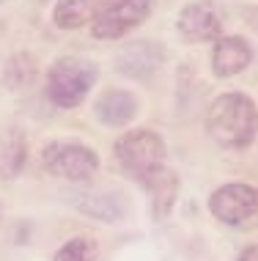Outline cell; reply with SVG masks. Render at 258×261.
<instances>
[{
    "instance_id": "6da1fadb",
    "label": "cell",
    "mask_w": 258,
    "mask_h": 261,
    "mask_svg": "<svg viewBox=\"0 0 258 261\" xmlns=\"http://www.w3.org/2000/svg\"><path fill=\"white\" fill-rule=\"evenodd\" d=\"M206 129L225 149H245L258 132V110L242 94H222L206 113Z\"/></svg>"
},
{
    "instance_id": "7a4b0ae2",
    "label": "cell",
    "mask_w": 258,
    "mask_h": 261,
    "mask_svg": "<svg viewBox=\"0 0 258 261\" xmlns=\"http://www.w3.org/2000/svg\"><path fill=\"white\" fill-rule=\"evenodd\" d=\"M96 83V66L82 58H61L47 74V94L58 108H77Z\"/></svg>"
},
{
    "instance_id": "3957f363",
    "label": "cell",
    "mask_w": 258,
    "mask_h": 261,
    "mask_svg": "<svg viewBox=\"0 0 258 261\" xmlns=\"http://www.w3.org/2000/svg\"><path fill=\"white\" fill-rule=\"evenodd\" d=\"M116 157L124 165V171L140 179L149 171L165 165V143L157 132L135 129L116 140Z\"/></svg>"
},
{
    "instance_id": "277c9868",
    "label": "cell",
    "mask_w": 258,
    "mask_h": 261,
    "mask_svg": "<svg viewBox=\"0 0 258 261\" xmlns=\"http://www.w3.org/2000/svg\"><path fill=\"white\" fill-rule=\"evenodd\" d=\"M41 157H44V168L52 176L69 181H88L99 171L96 151H91L80 143H50L44 146Z\"/></svg>"
},
{
    "instance_id": "5b68a950",
    "label": "cell",
    "mask_w": 258,
    "mask_h": 261,
    "mask_svg": "<svg viewBox=\"0 0 258 261\" xmlns=\"http://www.w3.org/2000/svg\"><path fill=\"white\" fill-rule=\"evenodd\" d=\"M209 209L228 225H250L258 217V190L250 185H225L209 198Z\"/></svg>"
},
{
    "instance_id": "8992f818",
    "label": "cell",
    "mask_w": 258,
    "mask_h": 261,
    "mask_svg": "<svg viewBox=\"0 0 258 261\" xmlns=\"http://www.w3.org/2000/svg\"><path fill=\"white\" fill-rule=\"evenodd\" d=\"M154 0H110L104 11L94 19L96 39H121L132 28H137L151 14Z\"/></svg>"
},
{
    "instance_id": "52a82bcc",
    "label": "cell",
    "mask_w": 258,
    "mask_h": 261,
    "mask_svg": "<svg viewBox=\"0 0 258 261\" xmlns=\"http://www.w3.org/2000/svg\"><path fill=\"white\" fill-rule=\"evenodd\" d=\"M179 31L187 41H212L222 36V19L209 3H192L179 14Z\"/></svg>"
},
{
    "instance_id": "ba28073f",
    "label": "cell",
    "mask_w": 258,
    "mask_h": 261,
    "mask_svg": "<svg viewBox=\"0 0 258 261\" xmlns=\"http://www.w3.org/2000/svg\"><path fill=\"white\" fill-rule=\"evenodd\" d=\"M140 185L146 187L151 198V209H154L157 217H168V212L176 203L179 195V176L170 171V168L159 165L154 171H149L146 176H140Z\"/></svg>"
},
{
    "instance_id": "9c48e42d",
    "label": "cell",
    "mask_w": 258,
    "mask_h": 261,
    "mask_svg": "<svg viewBox=\"0 0 258 261\" xmlns=\"http://www.w3.org/2000/svg\"><path fill=\"white\" fill-rule=\"evenodd\" d=\"M250 58H253V50L245 39L239 36H225L217 39V47H214L212 63H214V72L220 77H234L239 74L242 69L250 66Z\"/></svg>"
},
{
    "instance_id": "30bf717a",
    "label": "cell",
    "mask_w": 258,
    "mask_h": 261,
    "mask_svg": "<svg viewBox=\"0 0 258 261\" xmlns=\"http://www.w3.org/2000/svg\"><path fill=\"white\" fill-rule=\"evenodd\" d=\"M162 50L159 44H149V41H137V44H127L118 53V69L129 77H149L154 74L162 63Z\"/></svg>"
},
{
    "instance_id": "8fae6325",
    "label": "cell",
    "mask_w": 258,
    "mask_h": 261,
    "mask_svg": "<svg viewBox=\"0 0 258 261\" xmlns=\"http://www.w3.org/2000/svg\"><path fill=\"white\" fill-rule=\"evenodd\" d=\"M107 3L110 0H61L55 6V25L66 28V31L82 28V25L94 22Z\"/></svg>"
},
{
    "instance_id": "7c38bea8",
    "label": "cell",
    "mask_w": 258,
    "mask_h": 261,
    "mask_svg": "<svg viewBox=\"0 0 258 261\" xmlns=\"http://www.w3.org/2000/svg\"><path fill=\"white\" fill-rule=\"evenodd\" d=\"M96 116H99V121H104L107 126L129 124L132 118L137 116V102L132 94H127V91H107V94H102L99 102H96Z\"/></svg>"
},
{
    "instance_id": "4fadbf2b",
    "label": "cell",
    "mask_w": 258,
    "mask_h": 261,
    "mask_svg": "<svg viewBox=\"0 0 258 261\" xmlns=\"http://www.w3.org/2000/svg\"><path fill=\"white\" fill-rule=\"evenodd\" d=\"M27 157V143L19 129H11L0 138V176L3 179H14L25 168Z\"/></svg>"
},
{
    "instance_id": "5bb4252c",
    "label": "cell",
    "mask_w": 258,
    "mask_h": 261,
    "mask_svg": "<svg viewBox=\"0 0 258 261\" xmlns=\"http://www.w3.org/2000/svg\"><path fill=\"white\" fill-rule=\"evenodd\" d=\"M74 206L80 212H85L88 217L96 220H118L124 215V201L116 193H85V195H74Z\"/></svg>"
},
{
    "instance_id": "9a60e30c",
    "label": "cell",
    "mask_w": 258,
    "mask_h": 261,
    "mask_svg": "<svg viewBox=\"0 0 258 261\" xmlns=\"http://www.w3.org/2000/svg\"><path fill=\"white\" fill-rule=\"evenodd\" d=\"M55 261H96V245L91 239H69V242L55 253Z\"/></svg>"
},
{
    "instance_id": "2e32d148",
    "label": "cell",
    "mask_w": 258,
    "mask_h": 261,
    "mask_svg": "<svg viewBox=\"0 0 258 261\" xmlns=\"http://www.w3.org/2000/svg\"><path fill=\"white\" fill-rule=\"evenodd\" d=\"M239 261H258V245H253V248H247V250L239 256Z\"/></svg>"
}]
</instances>
